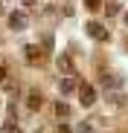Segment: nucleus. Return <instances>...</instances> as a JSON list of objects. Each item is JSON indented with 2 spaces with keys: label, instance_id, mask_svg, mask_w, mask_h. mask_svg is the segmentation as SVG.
Instances as JSON below:
<instances>
[{
  "label": "nucleus",
  "instance_id": "obj_3",
  "mask_svg": "<svg viewBox=\"0 0 128 133\" xmlns=\"http://www.w3.org/2000/svg\"><path fill=\"white\" fill-rule=\"evenodd\" d=\"M84 29H88V35H90V38H96V41H108V29H105L99 20H90V23H84Z\"/></svg>",
  "mask_w": 128,
  "mask_h": 133
},
{
  "label": "nucleus",
  "instance_id": "obj_6",
  "mask_svg": "<svg viewBox=\"0 0 128 133\" xmlns=\"http://www.w3.org/2000/svg\"><path fill=\"white\" fill-rule=\"evenodd\" d=\"M55 64H58V70H61V72H76V66H73V58H70V55H58Z\"/></svg>",
  "mask_w": 128,
  "mask_h": 133
},
{
  "label": "nucleus",
  "instance_id": "obj_15",
  "mask_svg": "<svg viewBox=\"0 0 128 133\" xmlns=\"http://www.w3.org/2000/svg\"><path fill=\"white\" fill-rule=\"evenodd\" d=\"M122 20H125V26H128V12H125V15H122Z\"/></svg>",
  "mask_w": 128,
  "mask_h": 133
},
{
  "label": "nucleus",
  "instance_id": "obj_8",
  "mask_svg": "<svg viewBox=\"0 0 128 133\" xmlns=\"http://www.w3.org/2000/svg\"><path fill=\"white\" fill-rule=\"evenodd\" d=\"M26 104H29V110H38L41 104H44V98H41V93H29V98H26Z\"/></svg>",
  "mask_w": 128,
  "mask_h": 133
},
{
  "label": "nucleus",
  "instance_id": "obj_10",
  "mask_svg": "<svg viewBox=\"0 0 128 133\" xmlns=\"http://www.w3.org/2000/svg\"><path fill=\"white\" fill-rule=\"evenodd\" d=\"M84 9H88V12H99L102 9V0H84Z\"/></svg>",
  "mask_w": 128,
  "mask_h": 133
},
{
  "label": "nucleus",
  "instance_id": "obj_1",
  "mask_svg": "<svg viewBox=\"0 0 128 133\" xmlns=\"http://www.w3.org/2000/svg\"><path fill=\"white\" fill-rule=\"evenodd\" d=\"M9 26H12V29H18V32H20V29H26V26H29L26 12H20V9H18V12H9Z\"/></svg>",
  "mask_w": 128,
  "mask_h": 133
},
{
  "label": "nucleus",
  "instance_id": "obj_4",
  "mask_svg": "<svg viewBox=\"0 0 128 133\" xmlns=\"http://www.w3.org/2000/svg\"><path fill=\"white\" fill-rule=\"evenodd\" d=\"M26 61L41 64V61H44V49H41V46H35V43H29V46H26Z\"/></svg>",
  "mask_w": 128,
  "mask_h": 133
},
{
  "label": "nucleus",
  "instance_id": "obj_11",
  "mask_svg": "<svg viewBox=\"0 0 128 133\" xmlns=\"http://www.w3.org/2000/svg\"><path fill=\"white\" fill-rule=\"evenodd\" d=\"M105 15H119V3H108L105 6Z\"/></svg>",
  "mask_w": 128,
  "mask_h": 133
},
{
  "label": "nucleus",
  "instance_id": "obj_14",
  "mask_svg": "<svg viewBox=\"0 0 128 133\" xmlns=\"http://www.w3.org/2000/svg\"><path fill=\"white\" fill-rule=\"evenodd\" d=\"M6 81V70H3V66H0V84H3Z\"/></svg>",
  "mask_w": 128,
  "mask_h": 133
},
{
  "label": "nucleus",
  "instance_id": "obj_7",
  "mask_svg": "<svg viewBox=\"0 0 128 133\" xmlns=\"http://www.w3.org/2000/svg\"><path fill=\"white\" fill-rule=\"evenodd\" d=\"M58 90H61L64 96H70V93H76V90H79V87H76V81H73V78H61V81H58Z\"/></svg>",
  "mask_w": 128,
  "mask_h": 133
},
{
  "label": "nucleus",
  "instance_id": "obj_16",
  "mask_svg": "<svg viewBox=\"0 0 128 133\" xmlns=\"http://www.w3.org/2000/svg\"><path fill=\"white\" fill-rule=\"evenodd\" d=\"M125 46H128V38H125Z\"/></svg>",
  "mask_w": 128,
  "mask_h": 133
},
{
  "label": "nucleus",
  "instance_id": "obj_9",
  "mask_svg": "<svg viewBox=\"0 0 128 133\" xmlns=\"http://www.w3.org/2000/svg\"><path fill=\"white\" fill-rule=\"evenodd\" d=\"M55 116H61V119H67V116H70V104H64V101H58V104H55Z\"/></svg>",
  "mask_w": 128,
  "mask_h": 133
},
{
  "label": "nucleus",
  "instance_id": "obj_12",
  "mask_svg": "<svg viewBox=\"0 0 128 133\" xmlns=\"http://www.w3.org/2000/svg\"><path fill=\"white\" fill-rule=\"evenodd\" d=\"M76 133H93V127H90V124H79Z\"/></svg>",
  "mask_w": 128,
  "mask_h": 133
},
{
  "label": "nucleus",
  "instance_id": "obj_5",
  "mask_svg": "<svg viewBox=\"0 0 128 133\" xmlns=\"http://www.w3.org/2000/svg\"><path fill=\"white\" fill-rule=\"evenodd\" d=\"M99 84H102V87H119L122 78H119V75H111V72H102V75H99Z\"/></svg>",
  "mask_w": 128,
  "mask_h": 133
},
{
  "label": "nucleus",
  "instance_id": "obj_2",
  "mask_svg": "<svg viewBox=\"0 0 128 133\" xmlns=\"http://www.w3.org/2000/svg\"><path fill=\"white\" fill-rule=\"evenodd\" d=\"M79 98H82V107H90L96 101V90L93 84H79Z\"/></svg>",
  "mask_w": 128,
  "mask_h": 133
},
{
  "label": "nucleus",
  "instance_id": "obj_13",
  "mask_svg": "<svg viewBox=\"0 0 128 133\" xmlns=\"http://www.w3.org/2000/svg\"><path fill=\"white\" fill-rule=\"evenodd\" d=\"M20 3H24L26 9H32V6H35V0H20Z\"/></svg>",
  "mask_w": 128,
  "mask_h": 133
}]
</instances>
